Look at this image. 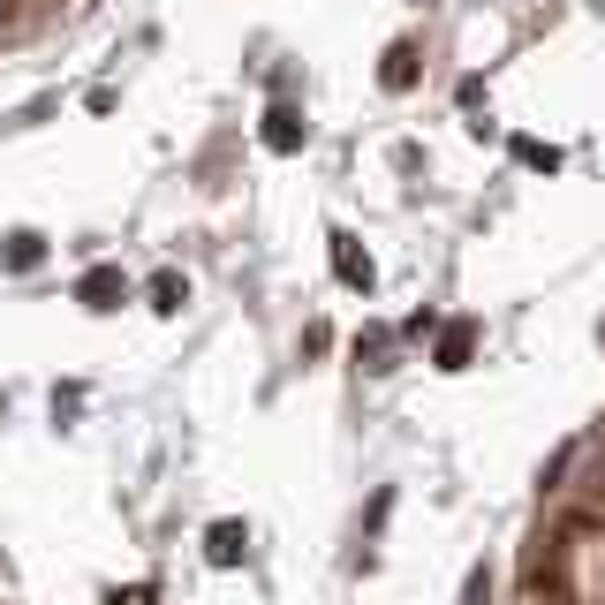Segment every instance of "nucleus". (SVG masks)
<instances>
[{
	"label": "nucleus",
	"instance_id": "1",
	"mask_svg": "<svg viewBox=\"0 0 605 605\" xmlns=\"http://www.w3.org/2000/svg\"><path fill=\"white\" fill-rule=\"evenodd\" d=\"M515 605H605V416L560 454L537 492Z\"/></svg>",
	"mask_w": 605,
	"mask_h": 605
},
{
	"label": "nucleus",
	"instance_id": "2",
	"mask_svg": "<svg viewBox=\"0 0 605 605\" xmlns=\"http://www.w3.org/2000/svg\"><path fill=\"white\" fill-rule=\"evenodd\" d=\"M386 84H394V91L416 84V46H394V53H386Z\"/></svg>",
	"mask_w": 605,
	"mask_h": 605
},
{
	"label": "nucleus",
	"instance_id": "3",
	"mask_svg": "<svg viewBox=\"0 0 605 605\" xmlns=\"http://www.w3.org/2000/svg\"><path fill=\"white\" fill-rule=\"evenodd\" d=\"M106 295H121V280L114 273H91L84 280V303H91V311H106Z\"/></svg>",
	"mask_w": 605,
	"mask_h": 605
},
{
	"label": "nucleus",
	"instance_id": "4",
	"mask_svg": "<svg viewBox=\"0 0 605 605\" xmlns=\"http://www.w3.org/2000/svg\"><path fill=\"white\" fill-rule=\"evenodd\" d=\"M265 137H273L280 152H295V144H303V129H295V114H273V129H265Z\"/></svg>",
	"mask_w": 605,
	"mask_h": 605
},
{
	"label": "nucleus",
	"instance_id": "5",
	"mask_svg": "<svg viewBox=\"0 0 605 605\" xmlns=\"http://www.w3.org/2000/svg\"><path fill=\"white\" fill-rule=\"evenodd\" d=\"M0 605H8V598H0Z\"/></svg>",
	"mask_w": 605,
	"mask_h": 605
}]
</instances>
